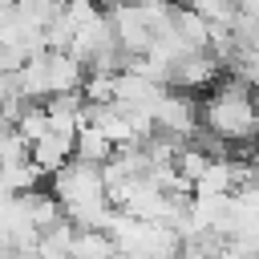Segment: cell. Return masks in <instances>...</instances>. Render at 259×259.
I'll use <instances>...</instances> for the list:
<instances>
[{"label": "cell", "mask_w": 259, "mask_h": 259, "mask_svg": "<svg viewBox=\"0 0 259 259\" xmlns=\"http://www.w3.org/2000/svg\"><path fill=\"white\" fill-rule=\"evenodd\" d=\"M198 130L214 134L227 154L247 158L251 146L259 142V117H255V101H251V85H243L239 77H219L202 97H198Z\"/></svg>", "instance_id": "1"}, {"label": "cell", "mask_w": 259, "mask_h": 259, "mask_svg": "<svg viewBox=\"0 0 259 259\" xmlns=\"http://www.w3.org/2000/svg\"><path fill=\"white\" fill-rule=\"evenodd\" d=\"M49 194L57 198L61 214L73 227H105V219L113 214L101 166L81 162V158H69L61 170L49 174Z\"/></svg>", "instance_id": "2"}, {"label": "cell", "mask_w": 259, "mask_h": 259, "mask_svg": "<svg viewBox=\"0 0 259 259\" xmlns=\"http://www.w3.org/2000/svg\"><path fill=\"white\" fill-rule=\"evenodd\" d=\"M174 4V0H170ZM170 4H138V0H117L105 8L109 16V28H113V40L117 49L130 57H142L150 53V45L162 36V28L170 24Z\"/></svg>", "instance_id": "3"}, {"label": "cell", "mask_w": 259, "mask_h": 259, "mask_svg": "<svg viewBox=\"0 0 259 259\" xmlns=\"http://www.w3.org/2000/svg\"><path fill=\"white\" fill-rule=\"evenodd\" d=\"M113 142L85 117L81 125H77V134H73V158H81V162H93V166H101V162H109L113 158Z\"/></svg>", "instance_id": "4"}, {"label": "cell", "mask_w": 259, "mask_h": 259, "mask_svg": "<svg viewBox=\"0 0 259 259\" xmlns=\"http://www.w3.org/2000/svg\"><path fill=\"white\" fill-rule=\"evenodd\" d=\"M182 4H190L202 20H210L214 28H227L231 20H235V12H239V0H182Z\"/></svg>", "instance_id": "5"}, {"label": "cell", "mask_w": 259, "mask_h": 259, "mask_svg": "<svg viewBox=\"0 0 259 259\" xmlns=\"http://www.w3.org/2000/svg\"><path fill=\"white\" fill-rule=\"evenodd\" d=\"M251 101H255V117H259V85L251 89Z\"/></svg>", "instance_id": "6"}, {"label": "cell", "mask_w": 259, "mask_h": 259, "mask_svg": "<svg viewBox=\"0 0 259 259\" xmlns=\"http://www.w3.org/2000/svg\"><path fill=\"white\" fill-rule=\"evenodd\" d=\"M138 4H170V0H138Z\"/></svg>", "instance_id": "7"}, {"label": "cell", "mask_w": 259, "mask_h": 259, "mask_svg": "<svg viewBox=\"0 0 259 259\" xmlns=\"http://www.w3.org/2000/svg\"><path fill=\"white\" fill-rule=\"evenodd\" d=\"M97 4H101V8H109V4H117V0H97Z\"/></svg>", "instance_id": "8"}]
</instances>
